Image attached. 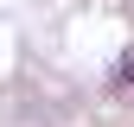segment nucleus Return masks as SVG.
Instances as JSON below:
<instances>
[{"label": "nucleus", "instance_id": "1", "mask_svg": "<svg viewBox=\"0 0 134 127\" xmlns=\"http://www.w3.org/2000/svg\"><path fill=\"white\" fill-rule=\"evenodd\" d=\"M121 83H134V57H128V63H121Z\"/></svg>", "mask_w": 134, "mask_h": 127}]
</instances>
